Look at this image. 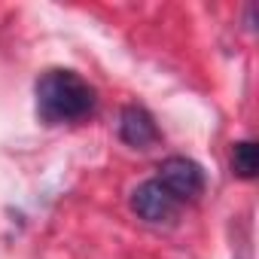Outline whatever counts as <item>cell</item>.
Returning a JSON list of instances; mask_svg holds the SVG:
<instances>
[{"label":"cell","mask_w":259,"mask_h":259,"mask_svg":"<svg viewBox=\"0 0 259 259\" xmlns=\"http://www.w3.org/2000/svg\"><path fill=\"white\" fill-rule=\"evenodd\" d=\"M34 98H37L40 119L49 125L79 122V119L92 116L95 104H98L95 89L76 70H64V67L46 70L34 85Z\"/></svg>","instance_id":"1"},{"label":"cell","mask_w":259,"mask_h":259,"mask_svg":"<svg viewBox=\"0 0 259 259\" xmlns=\"http://www.w3.org/2000/svg\"><path fill=\"white\" fill-rule=\"evenodd\" d=\"M180 204L192 201L204 192V171L198 162L186 159V156H171L159 165V177H156Z\"/></svg>","instance_id":"2"},{"label":"cell","mask_w":259,"mask_h":259,"mask_svg":"<svg viewBox=\"0 0 259 259\" xmlns=\"http://www.w3.org/2000/svg\"><path fill=\"white\" fill-rule=\"evenodd\" d=\"M132 210L147 220V223H168L177 217L180 210V201L153 177V180H144L141 186H135L132 192Z\"/></svg>","instance_id":"3"},{"label":"cell","mask_w":259,"mask_h":259,"mask_svg":"<svg viewBox=\"0 0 259 259\" xmlns=\"http://www.w3.org/2000/svg\"><path fill=\"white\" fill-rule=\"evenodd\" d=\"M119 138L128 147L147 150V147H153L159 141V128H156L153 116L144 107H125L122 116H119Z\"/></svg>","instance_id":"4"},{"label":"cell","mask_w":259,"mask_h":259,"mask_svg":"<svg viewBox=\"0 0 259 259\" xmlns=\"http://www.w3.org/2000/svg\"><path fill=\"white\" fill-rule=\"evenodd\" d=\"M232 171L241 180H253L259 171V150L253 141H238L232 147Z\"/></svg>","instance_id":"5"}]
</instances>
